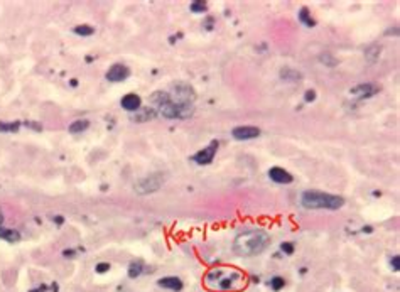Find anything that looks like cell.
Instances as JSON below:
<instances>
[{"instance_id": "cell-1", "label": "cell", "mask_w": 400, "mask_h": 292, "mask_svg": "<svg viewBox=\"0 0 400 292\" xmlns=\"http://www.w3.org/2000/svg\"><path fill=\"white\" fill-rule=\"evenodd\" d=\"M245 284L247 275L233 267H215L204 277V285L213 292H238Z\"/></svg>"}, {"instance_id": "cell-2", "label": "cell", "mask_w": 400, "mask_h": 292, "mask_svg": "<svg viewBox=\"0 0 400 292\" xmlns=\"http://www.w3.org/2000/svg\"><path fill=\"white\" fill-rule=\"evenodd\" d=\"M270 244V236L264 230H248L243 231L233 241V250L240 257H253L267 249Z\"/></svg>"}, {"instance_id": "cell-3", "label": "cell", "mask_w": 400, "mask_h": 292, "mask_svg": "<svg viewBox=\"0 0 400 292\" xmlns=\"http://www.w3.org/2000/svg\"><path fill=\"white\" fill-rule=\"evenodd\" d=\"M301 205L305 209H338L344 205V198L323 191H304Z\"/></svg>"}, {"instance_id": "cell-4", "label": "cell", "mask_w": 400, "mask_h": 292, "mask_svg": "<svg viewBox=\"0 0 400 292\" xmlns=\"http://www.w3.org/2000/svg\"><path fill=\"white\" fill-rule=\"evenodd\" d=\"M162 183H164L162 174H151V176H147V178L138 181L135 184V191L138 194H149V192L157 191L160 186H162Z\"/></svg>"}, {"instance_id": "cell-5", "label": "cell", "mask_w": 400, "mask_h": 292, "mask_svg": "<svg viewBox=\"0 0 400 292\" xmlns=\"http://www.w3.org/2000/svg\"><path fill=\"white\" fill-rule=\"evenodd\" d=\"M216 151H218V140H213L206 149H203V151H199L198 154H194L193 161L196 164H201V166L213 162V159L216 156Z\"/></svg>"}, {"instance_id": "cell-6", "label": "cell", "mask_w": 400, "mask_h": 292, "mask_svg": "<svg viewBox=\"0 0 400 292\" xmlns=\"http://www.w3.org/2000/svg\"><path fill=\"white\" fill-rule=\"evenodd\" d=\"M130 76V71L125 64L116 63L112 68L107 71V80L112 81V83H120V81H125Z\"/></svg>"}, {"instance_id": "cell-7", "label": "cell", "mask_w": 400, "mask_h": 292, "mask_svg": "<svg viewBox=\"0 0 400 292\" xmlns=\"http://www.w3.org/2000/svg\"><path fill=\"white\" fill-rule=\"evenodd\" d=\"M231 135H233V139H237V140H250V139H255V137L260 135V129L252 127V125L235 127L231 132Z\"/></svg>"}, {"instance_id": "cell-8", "label": "cell", "mask_w": 400, "mask_h": 292, "mask_svg": "<svg viewBox=\"0 0 400 292\" xmlns=\"http://www.w3.org/2000/svg\"><path fill=\"white\" fill-rule=\"evenodd\" d=\"M269 178L277 184H291L294 178L292 174H289L286 169L282 167H270L269 169Z\"/></svg>"}, {"instance_id": "cell-9", "label": "cell", "mask_w": 400, "mask_h": 292, "mask_svg": "<svg viewBox=\"0 0 400 292\" xmlns=\"http://www.w3.org/2000/svg\"><path fill=\"white\" fill-rule=\"evenodd\" d=\"M140 96L135 95V93H129V95H125L124 98H122V107H124L125 110H129V112H137L138 108H140Z\"/></svg>"}, {"instance_id": "cell-10", "label": "cell", "mask_w": 400, "mask_h": 292, "mask_svg": "<svg viewBox=\"0 0 400 292\" xmlns=\"http://www.w3.org/2000/svg\"><path fill=\"white\" fill-rule=\"evenodd\" d=\"M379 91V88H377L375 85H370V83H366V85H358V86H355L353 90H351V93L353 95H357L358 98H368V96H373L375 93Z\"/></svg>"}, {"instance_id": "cell-11", "label": "cell", "mask_w": 400, "mask_h": 292, "mask_svg": "<svg viewBox=\"0 0 400 292\" xmlns=\"http://www.w3.org/2000/svg\"><path fill=\"white\" fill-rule=\"evenodd\" d=\"M157 284L160 285V287L171 289L174 292H179L182 289V280L179 277H164V279H160Z\"/></svg>"}, {"instance_id": "cell-12", "label": "cell", "mask_w": 400, "mask_h": 292, "mask_svg": "<svg viewBox=\"0 0 400 292\" xmlns=\"http://www.w3.org/2000/svg\"><path fill=\"white\" fill-rule=\"evenodd\" d=\"M140 110V108H138ZM155 110L154 108H142L140 112H137L135 115L132 117V120L133 122H146V120H151V118H154L155 117Z\"/></svg>"}, {"instance_id": "cell-13", "label": "cell", "mask_w": 400, "mask_h": 292, "mask_svg": "<svg viewBox=\"0 0 400 292\" xmlns=\"http://www.w3.org/2000/svg\"><path fill=\"white\" fill-rule=\"evenodd\" d=\"M0 238H4V240L10 241V244H14V241H19L20 235H19V231H15V230H9V228H4L2 225H0Z\"/></svg>"}, {"instance_id": "cell-14", "label": "cell", "mask_w": 400, "mask_h": 292, "mask_svg": "<svg viewBox=\"0 0 400 292\" xmlns=\"http://www.w3.org/2000/svg\"><path fill=\"white\" fill-rule=\"evenodd\" d=\"M88 127H90V122L88 120H76V122H73L69 125V132L71 134H80V132H85Z\"/></svg>"}, {"instance_id": "cell-15", "label": "cell", "mask_w": 400, "mask_h": 292, "mask_svg": "<svg viewBox=\"0 0 400 292\" xmlns=\"http://www.w3.org/2000/svg\"><path fill=\"white\" fill-rule=\"evenodd\" d=\"M142 269H144V265H142L140 260L132 262L130 265H129V277H130V279H137L138 275L142 274Z\"/></svg>"}, {"instance_id": "cell-16", "label": "cell", "mask_w": 400, "mask_h": 292, "mask_svg": "<svg viewBox=\"0 0 400 292\" xmlns=\"http://www.w3.org/2000/svg\"><path fill=\"white\" fill-rule=\"evenodd\" d=\"M93 32H95V29H93L91 26H78V27H75V34H78V36H91Z\"/></svg>"}, {"instance_id": "cell-17", "label": "cell", "mask_w": 400, "mask_h": 292, "mask_svg": "<svg viewBox=\"0 0 400 292\" xmlns=\"http://www.w3.org/2000/svg\"><path fill=\"white\" fill-rule=\"evenodd\" d=\"M299 19L304 22V26H308V27L314 26V20H313V17H309V10L308 9H302L301 12H299Z\"/></svg>"}, {"instance_id": "cell-18", "label": "cell", "mask_w": 400, "mask_h": 292, "mask_svg": "<svg viewBox=\"0 0 400 292\" xmlns=\"http://www.w3.org/2000/svg\"><path fill=\"white\" fill-rule=\"evenodd\" d=\"M270 285H272V289H274V290H280L286 285V280L277 275V277L270 279Z\"/></svg>"}, {"instance_id": "cell-19", "label": "cell", "mask_w": 400, "mask_h": 292, "mask_svg": "<svg viewBox=\"0 0 400 292\" xmlns=\"http://www.w3.org/2000/svg\"><path fill=\"white\" fill-rule=\"evenodd\" d=\"M19 124H4L0 122V132H17Z\"/></svg>"}, {"instance_id": "cell-20", "label": "cell", "mask_w": 400, "mask_h": 292, "mask_svg": "<svg viewBox=\"0 0 400 292\" xmlns=\"http://www.w3.org/2000/svg\"><path fill=\"white\" fill-rule=\"evenodd\" d=\"M190 9L193 10V12H204V10H206V4L204 2H193Z\"/></svg>"}, {"instance_id": "cell-21", "label": "cell", "mask_w": 400, "mask_h": 292, "mask_svg": "<svg viewBox=\"0 0 400 292\" xmlns=\"http://www.w3.org/2000/svg\"><path fill=\"white\" fill-rule=\"evenodd\" d=\"M110 271V263H107V262H100L98 265H97V272L98 274H105V272H108Z\"/></svg>"}, {"instance_id": "cell-22", "label": "cell", "mask_w": 400, "mask_h": 292, "mask_svg": "<svg viewBox=\"0 0 400 292\" xmlns=\"http://www.w3.org/2000/svg\"><path fill=\"white\" fill-rule=\"evenodd\" d=\"M398 263H400V258H398V255H393V257H392V260H390V265L393 267V271H395V272H398V271H400V265H398Z\"/></svg>"}, {"instance_id": "cell-23", "label": "cell", "mask_w": 400, "mask_h": 292, "mask_svg": "<svg viewBox=\"0 0 400 292\" xmlns=\"http://www.w3.org/2000/svg\"><path fill=\"white\" fill-rule=\"evenodd\" d=\"M280 249L284 250L287 255H292V252H294V245L292 244H282L280 245Z\"/></svg>"}, {"instance_id": "cell-24", "label": "cell", "mask_w": 400, "mask_h": 292, "mask_svg": "<svg viewBox=\"0 0 400 292\" xmlns=\"http://www.w3.org/2000/svg\"><path fill=\"white\" fill-rule=\"evenodd\" d=\"M314 98H316V93H314L313 90H311V91H308V93H305V102H313V100H314Z\"/></svg>"}, {"instance_id": "cell-25", "label": "cell", "mask_w": 400, "mask_h": 292, "mask_svg": "<svg viewBox=\"0 0 400 292\" xmlns=\"http://www.w3.org/2000/svg\"><path fill=\"white\" fill-rule=\"evenodd\" d=\"M46 290V287H39V289H34V290H31V292H44Z\"/></svg>"}, {"instance_id": "cell-26", "label": "cell", "mask_w": 400, "mask_h": 292, "mask_svg": "<svg viewBox=\"0 0 400 292\" xmlns=\"http://www.w3.org/2000/svg\"><path fill=\"white\" fill-rule=\"evenodd\" d=\"M2 220H4V216H2V211H0V225H2Z\"/></svg>"}]
</instances>
